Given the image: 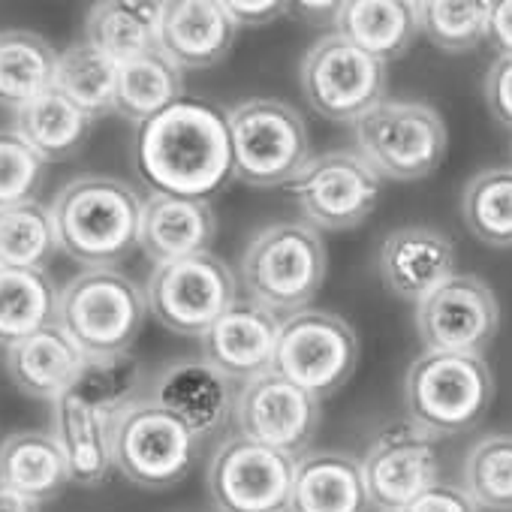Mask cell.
Instances as JSON below:
<instances>
[{"mask_svg":"<svg viewBox=\"0 0 512 512\" xmlns=\"http://www.w3.org/2000/svg\"><path fill=\"white\" fill-rule=\"evenodd\" d=\"M136 169L154 193L205 199L235 178L226 115L181 97L136 133Z\"/></svg>","mask_w":512,"mask_h":512,"instance_id":"cell-1","label":"cell"},{"mask_svg":"<svg viewBox=\"0 0 512 512\" xmlns=\"http://www.w3.org/2000/svg\"><path fill=\"white\" fill-rule=\"evenodd\" d=\"M142 365L130 353L88 356L76 383L52 401V437L58 440L70 479L100 485L115 470L112 434L124 410L139 398Z\"/></svg>","mask_w":512,"mask_h":512,"instance_id":"cell-2","label":"cell"},{"mask_svg":"<svg viewBox=\"0 0 512 512\" xmlns=\"http://www.w3.org/2000/svg\"><path fill=\"white\" fill-rule=\"evenodd\" d=\"M145 199L121 178L76 175L49 205L58 250L85 269H115L139 247Z\"/></svg>","mask_w":512,"mask_h":512,"instance_id":"cell-3","label":"cell"},{"mask_svg":"<svg viewBox=\"0 0 512 512\" xmlns=\"http://www.w3.org/2000/svg\"><path fill=\"white\" fill-rule=\"evenodd\" d=\"M326 244L305 220H281L256 235L241 256V284L250 302L299 314L326 281Z\"/></svg>","mask_w":512,"mask_h":512,"instance_id":"cell-4","label":"cell"},{"mask_svg":"<svg viewBox=\"0 0 512 512\" xmlns=\"http://www.w3.org/2000/svg\"><path fill=\"white\" fill-rule=\"evenodd\" d=\"M410 422L431 437L464 434L494 401V374L482 356L425 350L404 377Z\"/></svg>","mask_w":512,"mask_h":512,"instance_id":"cell-5","label":"cell"},{"mask_svg":"<svg viewBox=\"0 0 512 512\" xmlns=\"http://www.w3.org/2000/svg\"><path fill=\"white\" fill-rule=\"evenodd\" d=\"M145 317V293L118 269H85L58 296V326L85 356L130 353Z\"/></svg>","mask_w":512,"mask_h":512,"instance_id":"cell-6","label":"cell"},{"mask_svg":"<svg viewBox=\"0 0 512 512\" xmlns=\"http://www.w3.org/2000/svg\"><path fill=\"white\" fill-rule=\"evenodd\" d=\"M235 178L250 187H284L311 160L305 118L284 100L253 97L226 112Z\"/></svg>","mask_w":512,"mask_h":512,"instance_id":"cell-7","label":"cell"},{"mask_svg":"<svg viewBox=\"0 0 512 512\" xmlns=\"http://www.w3.org/2000/svg\"><path fill=\"white\" fill-rule=\"evenodd\" d=\"M356 151L380 178L422 181L446 157L449 133L440 112L416 100H383L350 124Z\"/></svg>","mask_w":512,"mask_h":512,"instance_id":"cell-8","label":"cell"},{"mask_svg":"<svg viewBox=\"0 0 512 512\" xmlns=\"http://www.w3.org/2000/svg\"><path fill=\"white\" fill-rule=\"evenodd\" d=\"M145 302L154 320L169 332L202 338L238 302V284L232 269L208 250L178 263L154 266Z\"/></svg>","mask_w":512,"mask_h":512,"instance_id":"cell-9","label":"cell"},{"mask_svg":"<svg viewBox=\"0 0 512 512\" xmlns=\"http://www.w3.org/2000/svg\"><path fill=\"white\" fill-rule=\"evenodd\" d=\"M199 437L160 404L136 401L121 413L112 434L115 470L139 488H172L196 461Z\"/></svg>","mask_w":512,"mask_h":512,"instance_id":"cell-10","label":"cell"},{"mask_svg":"<svg viewBox=\"0 0 512 512\" xmlns=\"http://www.w3.org/2000/svg\"><path fill=\"white\" fill-rule=\"evenodd\" d=\"M359 365V338L347 320L305 308L281 323L275 371L317 401L335 395Z\"/></svg>","mask_w":512,"mask_h":512,"instance_id":"cell-11","label":"cell"},{"mask_svg":"<svg viewBox=\"0 0 512 512\" xmlns=\"http://www.w3.org/2000/svg\"><path fill=\"white\" fill-rule=\"evenodd\" d=\"M302 91L320 118L353 124L386 100V64L332 31L305 52Z\"/></svg>","mask_w":512,"mask_h":512,"instance_id":"cell-12","label":"cell"},{"mask_svg":"<svg viewBox=\"0 0 512 512\" xmlns=\"http://www.w3.org/2000/svg\"><path fill=\"white\" fill-rule=\"evenodd\" d=\"M296 461L241 434L226 437L208 464V491L217 512H290Z\"/></svg>","mask_w":512,"mask_h":512,"instance_id":"cell-13","label":"cell"},{"mask_svg":"<svg viewBox=\"0 0 512 512\" xmlns=\"http://www.w3.org/2000/svg\"><path fill=\"white\" fill-rule=\"evenodd\" d=\"M305 223L314 229H356L365 223L383 193V178L359 151H326L311 157L290 184Z\"/></svg>","mask_w":512,"mask_h":512,"instance_id":"cell-14","label":"cell"},{"mask_svg":"<svg viewBox=\"0 0 512 512\" xmlns=\"http://www.w3.org/2000/svg\"><path fill=\"white\" fill-rule=\"evenodd\" d=\"M440 458L434 437L413 422L386 425L362 458L368 500L377 512H401L437 485Z\"/></svg>","mask_w":512,"mask_h":512,"instance_id":"cell-15","label":"cell"},{"mask_svg":"<svg viewBox=\"0 0 512 512\" xmlns=\"http://www.w3.org/2000/svg\"><path fill=\"white\" fill-rule=\"evenodd\" d=\"M232 416L241 437L299 458L317 434L320 401L278 371H269L241 386Z\"/></svg>","mask_w":512,"mask_h":512,"instance_id":"cell-16","label":"cell"},{"mask_svg":"<svg viewBox=\"0 0 512 512\" xmlns=\"http://www.w3.org/2000/svg\"><path fill=\"white\" fill-rule=\"evenodd\" d=\"M416 329L428 350L482 356L500 329L497 296L476 275H452L416 305Z\"/></svg>","mask_w":512,"mask_h":512,"instance_id":"cell-17","label":"cell"},{"mask_svg":"<svg viewBox=\"0 0 512 512\" xmlns=\"http://www.w3.org/2000/svg\"><path fill=\"white\" fill-rule=\"evenodd\" d=\"M281 317L250 299H238L205 335L202 353L223 377L250 383L275 371Z\"/></svg>","mask_w":512,"mask_h":512,"instance_id":"cell-18","label":"cell"},{"mask_svg":"<svg viewBox=\"0 0 512 512\" xmlns=\"http://www.w3.org/2000/svg\"><path fill=\"white\" fill-rule=\"evenodd\" d=\"M380 275L404 302H422L455 275V244L434 226L392 229L380 247Z\"/></svg>","mask_w":512,"mask_h":512,"instance_id":"cell-19","label":"cell"},{"mask_svg":"<svg viewBox=\"0 0 512 512\" xmlns=\"http://www.w3.org/2000/svg\"><path fill=\"white\" fill-rule=\"evenodd\" d=\"M151 401L181 419L199 440L220 431L235 413L232 380L205 359H181L166 365L151 386Z\"/></svg>","mask_w":512,"mask_h":512,"instance_id":"cell-20","label":"cell"},{"mask_svg":"<svg viewBox=\"0 0 512 512\" xmlns=\"http://www.w3.org/2000/svg\"><path fill=\"white\" fill-rule=\"evenodd\" d=\"M238 37V25L220 0H172L163 4L157 49L181 70L220 64Z\"/></svg>","mask_w":512,"mask_h":512,"instance_id":"cell-21","label":"cell"},{"mask_svg":"<svg viewBox=\"0 0 512 512\" xmlns=\"http://www.w3.org/2000/svg\"><path fill=\"white\" fill-rule=\"evenodd\" d=\"M217 235L214 208L205 199H184L151 193L142 208L139 247L157 266L187 260L196 253H208Z\"/></svg>","mask_w":512,"mask_h":512,"instance_id":"cell-22","label":"cell"},{"mask_svg":"<svg viewBox=\"0 0 512 512\" xmlns=\"http://www.w3.org/2000/svg\"><path fill=\"white\" fill-rule=\"evenodd\" d=\"M85 353L76 341L58 326H46L37 335L7 347V374L10 380L37 401H58L82 374Z\"/></svg>","mask_w":512,"mask_h":512,"instance_id":"cell-23","label":"cell"},{"mask_svg":"<svg viewBox=\"0 0 512 512\" xmlns=\"http://www.w3.org/2000/svg\"><path fill=\"white\" fill-rule=\"evenodd\" d=\"M362 461L344 452H311L296 461L290 512H368Z\"/></svg>","mask_w":512,"mask_h":512,"instance_id":"cell-24","label":"cell"},{"mask_svg":"<svg viewBox=\"0 0 512 512\" xmlns=\"http://www.w3.org/2000/svg\"><path fill=\"white\" fill-rule=\"evenodd\" d=\"M335 34L350 40L365 55L389 64L401 58L419 37L416 4H404V0H350L338 10Z\"/></svg>","mask_w":512,"mask_h":512,"instance_id":"cell-25","label":"cell"},{"mask_svg":"<svg viewBox=\"0 0 512 512\" xmlns=\"http://www.w3.org/2000/svg\"><path fill=\"white\" fill-rule=\"evenodd\" d=\"M163 4L148 0H103L88 10L85 43L109 55L115 64H127L157 49Z\"/></svg>","mask_w":512,"mask_h":512,"instance_id":"cell-26","label":"cell"},{"mask_svg":"<svg viewBox=\"0 0 512 512\" xmlns=\"http://www.w3.org/2000/svg\"><path fill=\"white\" fill-rule=\"evenodd\" d=\"M0 482H7L34 503H46L64 491L70 479L58 440L46 431H19L0 443Z\"/></svg>","mask_w":512,"mask_h":512,"instance_id":"cell-27","label":"cell"},{"mask_svg":"<svg viewBox=\"0 0 512 512\" xmlns=\"http://www.w3.org/2000/svg\"><path fill=\"white\" fill-rule=\"evenodd\" d=\"M58 52L34 31H0V106L25 109L55 88Z\"/></svg>","mask_w":512,"mask_h":512,"instance_id":"cell-28","label":"cell"},{"mask_svg":"<svg viewBox=\"0 0 512 512\" xmlns=\"http://www.w3.org/2000/svg\"><path fill=\"white\" fill-rule=\"evenodd\" d=\"M184 94V70L175 67L160 49L139 55L118 67L115 112L133 124H148Z\"/></svg>","mask_w":512,"mask_h":512,"instance_id":"cell-29","label":"cell"},{"mask_svg":"<svg viewBox=\"0 0 512 512\" xmlns=\"http://www.w3.org/2000/svg\"><path fill=\"white\" fill-rule=\"evenodd\" d=\"M94 118L85 115L76 103H70L55 88L40 100L28 103L16 112V133L46 160H70L88 139Z\"/></svg>","mask_w":512,"mask_h":512,"instance_id":"cell-30","label":"cell"},{"mask_svg":"<svg viewBox=\"0 0 512 512\" xmlns=\"http://www.w3.org/2000/svg\"><path fill=\"white\" fill-rule=\"evenodd\" d=\"M58 296L46 272L0 269V347H13L58 323Z\"/></svg>","mask_w":512,"mask_h":512,"instance_id":"cell-31","label":"cell"},{"mask_svg":"<svg viewBox=\"0 0 512 512\" xmlns=\"http://www.w3.org/2000/svg\"><path fill=\"white\" fill-rule=\"evenodd\" d=\"M118 67L121 64H115L91 43H73L70 49L58 52L55 91L76 103L85 115L100 118L106 112H115Z\"/></svg>","mask_w":512,"mask_h":512,"instance_id":"cell-32","label":"cell"},{"mask_svg":"<svg viewBox=\"0 0 512 512\" xmlns=\"http://www.w3.org/2000/svg\"><path fill=\"white\" fill-rule=\"evenodd\" d=\"M58 250L52 211L37 199L0 208V269L43 272Z\"/></svg>","mask_w":512,"mask_h":512,"instance_id":"cell-33","label":"cell"},{"mask_svg":"<svg viewBox=\"0 0 512 512\" xmlns=\"http://www.w3.org/2000/svg\"><path fill=\"white\" fill-rule=\"evenodd\" d=\"M461 214L479 241L512 247V169H485L473 175L461 196Z\"/></svg>","mask_w":512,"mask_h":512,"instance_id":"cell-34","label":"cell"},{"mask_svg":"<svg viewBox=\"0 0 512 512\" xmlns=\"http://www.w3.org/2000/svg\"><path fill=\"white\" fill-rule=\"evenodd\" d=\"M461 488L479 509L512 512V434H488L473 443Z\"/></svg>","mask_w":512,"mask_h":512,"instance_id":"cell-35","label":"cell"},{"mask_svg":"<svg viewBox=\"0 0 512 512\" xmlns=\"http://www.w3.org/2000/svg\"><path fill=\"white\" fill-rule=\"evenodd\" d=\"M488 0H425L416 4L419 34L443 52H470L488 40Z\"/></svg>","mask_w":512,"mask_h":512,"instance_id":"cell-36","label":"cell"},{"mask_svg":"<svg viewBox=\"0 0 512 512\" xmlns=\"http://www.w3.org/2000/svg\"><path fill=\"white\" fill-rule=\"evenodd\" d=\"M46 160L16 133L0 127V208L31 202L43 184Z\"/></svg>","mask_w":512,"mask_h":512,"instance_id":"cell-37","label":"cell"},{"mask_svg":"<svg viewBox=\"0 0 512 512\" xmlns=\"http://www.w3.org/2000/svg\"><path fill=\"white\" fill-rule=\"evenodd\" d=\"M485 100L491 115L512 130V58L497 55L485 73Z\"/></svg>","mask_w":512,"mask_h":512,"instance_id":"cell-38","label":"cell"},{"mask_svg":"<svg viewBox=\"0 0 512 512\" xmlns=\"http://www.w3.org/2000/svg\"><path fill=\"white\" fill-rule=\"evenodd\" d=\"M401 512H479V506L467 497L464 488L437 482L434 488H428L422 497H416V500H413L407 509H401Z\"/></svg>","mask_w":512,"mask_h":512,"instance_id":"cell-39","label":"cell"},{"mask_svg":"<svg viewBox=\"0 0 512 512\" xmlns=\"http://www.w3.org/2000/svg\"><path fill=\"white\" fill-rule=\"evenodd\" d=\"M226 13L232 16V22L238 28H260V25H269L275 22L281 13H287L290 7L281 4V0H253V4H235V0H229V4H223Z\"/></svg>","mask_w":512,"mask_h":512,"instance_id":"cell-40","label":"cell"},{"mask_svg":"<svg viewBox=\"0 0 512 512\" xmlns=\"http://www.w3.org/2000/svg\"><path fill=\"white\" fill-rule=\"evenodd\" d=\"M488 40L497 55L512 58V0H494L488 13Z\"/></svg>","mask_w":512,"mask_h":512,"instance_id":"cell-41","label":"cell"},{"mask_svg":"<svg viewBox=\"0 0 512 512\" xmlns=\"http://www.w3.org/2000/svg\"><path fill=\"white\" fill-rule=\"evenodd\" d=\"M0 512H40V503L19 494L7 482H0Z\"/></svg>","mask_w":512,"mask_h":512,"instance_id":"cell-42","label":"cell"}]
</instances>
